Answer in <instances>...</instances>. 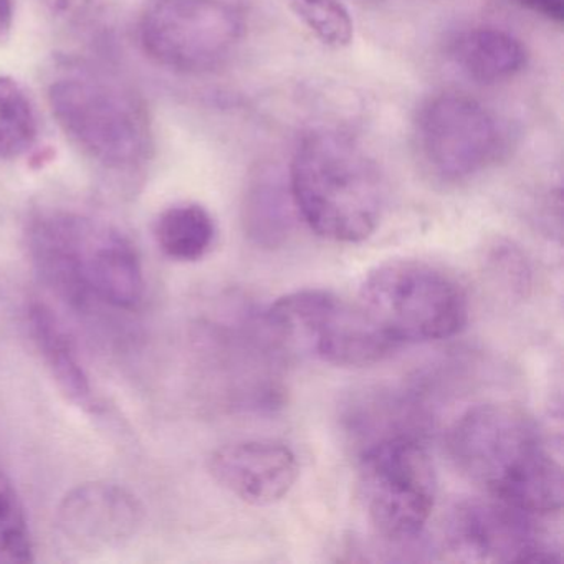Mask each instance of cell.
Returning <instances> with one entry per match:
<instances>
[{"label": "cell", "instance_id": "21", "mask_svg": "<svg viewBox=\"0 0 564 564\" xmlns=\"http://www.w3.org/2000/svg\"><path fill=\"white\" fill-rule=\"evenodd\" d=\"M521 8L547 19V21L561 24L564 21V2L563 0H517Z\"/></svg>", "mask_w": 564, "mask_h": 564}, {"label": "cell", "instance_id": "8", "mask_svg": "<svg viewBox=\"0 0 564 564\" xmlns=\"http://www.w3.org/2000/svg\"><path fill=\"white\" fill-rule=\"evenodd\" d=\"M246 32L230 0H148L138 34L151 61L181 74H206L232 57Z\"/></svg>", "mask_w": 564, "mask_h": 564}, {"label": "cell", "instance_id": "22", "mask_svg": "<svg viewBox=\"0 0 564 564\" xmlns=\"http://www.w3.org/2000/svg\"><path fill=\"white\" fill-rule=\"evenodd\" d=\"M14 8L12 0H0V41L11 32Z\"/></svg>", "mask_w": 564, "mask_h": 564}, {"label": "cell", "instance_id": "3", "mask_svg": "<svg viewBox=\"0 0 564 564\" xmlns=\"http://www.w3.org/2000/svg\"><path fill=\"white\" fill-rule=\"evenodd\" d=\"M296 213L323 239L359 243L381 223L386 183L358 141L338 130L303 137L289 174Z\"/></svg>", "mask_w": 564, "mask_h": 564}, {"label": "cell", "instance_id": "12", "mask_svg": "<svg viewBox=\"0 0 564 564\" xmlns=\"http://www.w3.org/2000/svg\"><path fill=\"white\" fill-rule=\"evenodd\" d=\"M207 467L220 487L256 507H267L285 498L300 475L295 452L275 441L223 445L210 454Z\"/></svg>", "mask_w": 564, "mask_h": 564}, {"label": "cell", "instance_id": "18", "mask_svg": "<svg viewBox=\"0 0 564 564\" xmlns=\"http://www.w3.org/2000/svg\"><path fill=\"white\" fill-rule=\"evenodd\" d=\"M34 561V541L24 505L11 478L0 470V564Z\"/></svg>", "mask_w": 564, "mask_h": 564}, {"label": "cell", "instance_id": "1", "mask_svg": "<svg viewBox=\"0 0 564 564\" xmlns=\"http://www.w3.org/2000/svg\"><path fill=\"white\" fill-rule=\"evenodd\" d=\"M447 448L455 467L488 497L533 517H550L563 508V470L523 409H468L448 431Z\"/></svg>", "mask_w": 564, "mask_h": 564}, {"label": "cell", "instance_id": "10", "mask_svg": "<svg viewBox=\"0 0 564 564\" xmlns=\"http://www.w3.org/2000/svg\"><path fill=\"white\" fill-rule=\"evenodd\" d=\"M445 546L458 561L550 563L560 551L538 531L533 514L497 498H471L452 508Z\"/></svg>", "mask_w": 564, "mask_h": 564}, {"label": "cell", "instance_id": "7", "mask_svg": "<svg viewBox=\"0 0 564 564\" xmlns=\"http://www.w3.org/2000/svg\"><path fill=\"white\" fill-rule=\"evenodd\" d=\"M262 322L279 346H300L341 368L376 365L398 348L358 303L346 302L328 290L289 293L267 308Z\"/></svg>", "mask_w": 564, "mask_h": 564}, {"label": "cell", "instance_id": "17", "mask_svg": "<svg viewBox=\"0 0 564 564\" xmlns=\"http://www.w3.org/2000/svg\"><path fill=\"white\" fill-rule=\"evenodd\" d=\"M37 117L24 88L11 77H0V160H15L34 148Z\"/></svg>", "mask_w": 564, "mask_h": 564}, {"label": "cell", "instance_id": "5", "mask_svg": "<svg viewBox=\"0 0 564 564\" xmlns=\"http://www.w3.org/2000/svg\"><path fill=\"white\" fill-rule=\"evenodd\" d=\"M48 104L62 130L91 160L111 170H130L147 160V108L120 82L87 68L70 70L52 82Z\"/></svg>", "mask_w": 564, "mask_h": 564}, {"label": "cell", "instance_id": "15", "mask_svg": "<svg viewBox=\"0 0 564 564\" xmlns=\"http://www.w3.org/2000/svg\"><path fill=\"white\" fill-rule=\"evenodd\" d=\"M154 237L167 259L197 262L213 249L216 223L200 204L181 203L161 213L154 226Z\"/></svg>", "mask_w": 564, "mask_h": 564}, {"label": "cell", "instance_id": "9", "mask_svg": "<svg viewBox=\"0 0 564 564\" xmlns=\"http://www.w3.org/2000/svg\"><path fill=\"white\" fill-rule=\"evenodd\" d=\"M415 143L432 176L457 183L497 160L501 133L484 105L465 95L444 94L422 107L415 121Z\"/></svg>", "mask_w": 564, "mask_h": 564}, {"label": "cell", "instance_id": "6", "mask_svg": "<svg viewBox=\"0 0 564 564\" xmlns=\"http://www.w3.org/2000/svg\"><path fill=\"white\" fill-rule=\"evenodd\" d=\"M358 491L376 533L394 544L421 536L437 498V477L421 438L394 435L366 445Z\"/></svg>", "mask_w": 564, "mask_h": 564}, {"label": "cell", "instance_id": "11", "mask_svg": "<svg viewBox=\"0 0 564 564\" xmlns=\"http://www.w3.org/2000/svg\"><path fill=\"white\" fill-rule=\"evenodd\" d=\"M143 520V505L133 491L113 481H87L58 503L55 538L68 556H95L133 540Z\"/></svg>", "mask_w": 564, "mask_h": 564}, {"label": "cell", "instance_id": "14", "mask_svg": "<svg viewBox=\"0 0 564 564\" xmlns=\"http://www.w3.org/2000/svg\"><path fill=\"white\" fill-rule=\"evenodd\" d=\"M451 57L470 80L497 85L517 77L527 65V48L508 32L478 28L457 35Z\"/></svg>", "mask_w": 564, "mask_h": 564}, {"label": "cell", "instance_id": "16", "mask_svg": "<svg viewBox=\"0 0 564 564\" xmlns=\"http://www.w3.org/2000/svg\"><path fill=\"white\" fill-rule=\"evenodd\" d=\"M292 194L285 191L279 177L263 173L247 193L243 204V226L247 236L265 249H276L289 240L293 219L290 209Z\"/></svg>", "mask_w": 564, "mask_h": 564}, {"label": "cell", "instance_id": "4", "mask_svg": "<svg viewBox=\"0 0 564 564\" xmlns=\"http://www.w3.org/2000/svg\"><path fill=\"white\" fill-rule=\"evenodd\" d=\"M356 303L395 346L452 338L468 322L464 286L424 260H391L376 267Z\"/></svg>", "mask_w": 564, "mask_h": 564}, {"label": "cell", "instance_id": "20", "mask_svg": "<svg viewBox=\"0 0 564 564\" xmlns=\"http://www.w3.org/2000/svg\"><path fill=\"white\" fill-rule=\"evenodd\" d=\"M45 12L57 21L78 22L88 18L100 0H37Z\"/></svg>", "mask_w": 564, "mask_h": 564}, {"label": "cell", "instance_id": "2", "mask_svg": "<svg viewBox=\"0 0 564 564\" xmlns=\"http://www.w3.org/2000/svg\"><path fill=\"white\" fill-rule=\"evenodd\" d=\"M29 250L42 282L74 308L134 312L143 303L137 247L105 220L67 210L42 214L29 229Z\"/></svg>", "mask_w": 564, "mask_h": 564}, {"label": "cell", "instance_id": "13", "mask_svg": "<svg viewBox=\"0 0 564 564\" xmlns=\"http://www.w3.org/2000/svg\"><path fill=\"white\" fill-rule=\"evenodd\" d=\"M29 325L39 352L62 392L80 408L94 409L95 394L90 378L61 318L48 306L35 303L29 310Z\"/></svg>", "mask_w": 564, "mask_h": 564}, {"label": "cell", "instance_id": "19", "mask_svg": "<svg viewBox=\"0 0 564 564\" xmlns=\"http://www.w3.org/2000/svg\"><path fill=\"white\" fill-rule=\"evenodd\" d=\"M290 8L326 47L345 48L351 44L355 24L341 0H290Z\"/></svg>", "mask_w": 564, "mask_h": 564}]
</instances>
